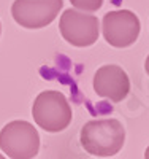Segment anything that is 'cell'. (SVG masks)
Listing matches in <instances>:
<instances>
[{"mask_svg": "<svg viewBox=\"0 0 149 159\" xmlns=\"http://www.w3.org/2000/svg\"><path fill=\"white\" fill-rule=\"evenodd\" d=\"M81 147L92 156H114L124 147L125 129L117 119H92L86 123L79 134Z\"/></svg>", "mask_w": 149, "mask_h": 159, "instance_id": "1", "label": "cell"}, {"mask_svg": "<svg viewBox=\"0 0 149 159\" xmlns=\"http://www.w3.org/2000/svg\"><path fill=\"white\" fill-rule=\"evenodd\" d=\"M32 116L46 132H60L72 123V107L62 92L43 91L33 100Z\"/></svg>", "mask_w": 149, "mask_h": 159, "instance_id": "2", "label": "cell"}, {"mask_svg": "<svg viewBox=\"0 0 149 159\" xmlns=\"http://www.w3.org/2000/svg\"><path fill=\"white\" fill-rule=\"evenodd\" d=\"M0 148L11 159H33L40 150V135L27 121H11L0 132Z\"/></svg>", "mask_w": 149, "mask_h": 159, "instance_id": "3", "label": "cell"}, {"mask_svg": "<svg viewBox=\"0 0 149 159\" xmlns=\"http://www.w3.org/2000/svg\"><path fill=\"white\" fill-rule=\"evenodd\" d=\"M59 32L67 43L76 48L92 46L99 40L100 22L97 16L81 13L75 8H68L62 13L59 21Z\"/></svg>", "mask_w": 149, "mask_h": 159, "instance_id": "4", "label": "cell"}, {"mask_svg": "<svg viewBox=\"0 0 149 159\" xmlns=\"http://www.w3.org/2000/svg\"><path fill=\"white\" fill-rule=\"evenodd\" d=\"M141 24L138 16L130 10L110 11L103 16L102 32L108 45L114 48L132 46L138 40Z\"/></svg>", "mask_w": 149, "mask_h": 159, "instance_id": "5", "label": "cell"}, {"mask_svg": "<svg viewBox=\"0 0 149 159\" xmlns=\"http://www.w3.org/2000/svg\"><path fill=\"white\" fill-rule=\"evenodd\" d=\"M64 0H15L11 16L21 27L42 29L57 18Z\"/></svg>", "mask_w": 149, "mask_h": 159, "instance_id": "6", "label": "cell"}, {"mask_svg": "<svg viewBox=\"0 0 149 159\" xmlns=\"http://www.w3.org/2000/svg\"><path fill=\"white\" fill-rule=\"evenodd\" d=\"M94 89H95V94L102 99H108L117 103L129 96L130 80L122 67L108 64L100 67L94 75Z\"/></svg>", "mask_w": 149, "mask_h": 159, "instance_id": "7", "label": "cell"}, {"mask_svg": "<svg viewBox=\"0 0 149 159\" xmlns=\"http://www.w3.org/2000/svg\"><path fill=\"white\" fill-rule=\"evenodd\" d=\"M75 10L86 11V13H94L99 11L100 7L103 5V0H70Z\"/></svg>", "mask_w": 149, "mask_h": 159, "instance_id": "8", "label": "cell"}, {"mask_svg": "<svg viewBox=\"0 0 149 159\" xmlns=\"http://www.w3.org/2000/svg\"><path fill=\"white\" fill-rule=\"evenodd\" d=\"M144 70H146V73L149 75V56L146 57V62H144Z\"/></svg>", "mask_w": 149, "mask_h": 159, "instance_id": "9", "label": "cell"}, {"mask_svg": "<svg viewBox=\"0 0 149 159\" xmlns=\"http://www.w3.org/2000/svg\"><path fill=\"white\" fill-rule=\"evenodd\" d=\"M144 159H149V147L146 148V153H144Z\"/></svg>", "mask_w": 149, "mask_h": 159, "instance_id": "10", "label": "cell"}, {"mask_svg": "<svg viewBox=\"0 0 149 159\" xmlns=\"http://www.w3.org/2000/svg\"><path fill=\"white\" fill-rule=\"evenodd\" d=\"M0 34H2V22H0Z\"/></svg>", "mask_w": 149, "mask_h": 159, "instance_id": "11", "label": "cell"}, {"mask_svg": "<svg viewBox=\"0 0 149 159\" xmlns=\"http://www.w3.org/2000/svg\"><path fill=\"white\" fill-rule=\"evenodd\" d=\"M0 159H5V157H3V156H2V154H0Z\"/></svg>", "mask_w": 149, "mask_h": 159, "instance_id": "12", "label": "cell"}]
</instances>
